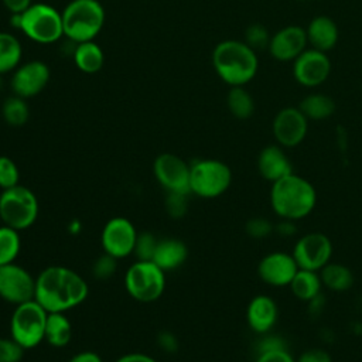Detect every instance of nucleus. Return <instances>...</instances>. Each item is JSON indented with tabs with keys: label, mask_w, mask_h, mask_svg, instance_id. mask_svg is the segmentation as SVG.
Returning <instances> with one entry per match:
<instances>
[{
	"label": "nucleus",
	"mask_w": 362,
	"mask_h": 362,
	"mask_svg": "<svg viewBox=\"0 0 362 362\" xmlns=\"http://www.w3.org/2000/svg\"><path fill=\"white\" fill-rule=\"evenodd\" d=\"M226 106L236 119H249L255 112V100L243 86H230L226 95Z\"/></svg>",
	"instance_id": "obj_28"
},
{
	"label": "nucleus",
	"mask_w": 362,
	"mask_h": 362,
	"mask_svg": "<svg viewBox=\"0 0 362 362\" xmlns=\"http://www.w3.org/2000/svg\"><path fill=\"white\" fill-rule=\"evenodd\" d=\"M298 109L307 119L324 120L334 115L335 102L331 96L324 93H310L298 105Z\"/></svg>",
	"instance_id": "obj_25"
},
{
	"label": "nucleus",
	"mask_w": 362,
	"mask_h": 362,
	"mask_svg": "<svg viewBox=\"0 0 362 362\" xmlns=\"http://www.w3.org/2000/svg\"><path fill=\"white\" fill-rule=\"evenodd\" d=\"M89 294L86 280L66 266H48L35 277L34 300L48 313H65Z\"/></svg>",
	"instance_id": "obj_1"
},
{
	"label": "nucleus",
	"mask_w": 362,
	"mask_h": 362,
	"mask_svg": "<svg viewBox=\"0 0 362 362\" xmlns=\"http://www.w3.org/2000/svg\"><path fill=\"white\" fill-rule=\"evenodd\" d=\"M68 362H103V361L93 351H82V352L75 354Z\"/></svg>",
	"instance_id": "obj_44"
},
{
	"label": "nucleus",
	"mask_w": 362,
	"mask_h": 362,
	"mask_svg": "<svg viewBox=\"0 0 362 362\" xmlns=\"http://www.w3.org/2000/svg\"><path fill=\"white\" fill-rule=\"evenodd\" d=\"M157 243H158V239L153 233L150 232L137 233V239L133 250L137 260H153Z\"/></svg>",
	"instance_id": "obj_33"
},
{
	"label": "nucleus",
	"mask_w": 362,
	"mask_h": 362,
	"mask_svg": "<svg viewBox=\"0 0 362 362\" xmlns=\"http://www.w3.org/2000/svg\"><path fill=\"white\" fill-rule=\"evenodd\" d=\"M188 257L187 245L175 238H165L158 240L153 262L164 272L178 269Z\"/></svg>",
	"instance_id": "obj_21"
},
{
	"label": "nucleus",
	"mask_w": 362,
	"mask_h": 362,
	"mask_svg": "<svg viewBox=\"0 0 362 362\" xmlns=\"http://www.w3.org/2000/svg\"><path fill=\"white\" fill-rule=\"evenodd\" d=\"M307 41L311 48L327 52L332 49L339 38L337 23L328 16H317L305 28Z\"/></svg>",
	"instance_id": "obj_19"
},
{
	"label": "nucleus",
	"mask_w": 362,
	"mask_h": 362,
	"mask_svg": "<svg viewBox=\"0 0 362 362\" xmlns=\"http://www.w3.org/2000/svg\"><path fill=\"white\" fill-rule=\"evenodd\" d=\"M117 260L116 257L107 255L103 252L92 264V274L98 280H107L110 279L117 269Z\"/></svg>",
	"instance_id": "obj_35"
},
{
	"label": "nucleus",
	"mask_w": 362,
	"mask_h": 362,
	"mask_svg": "<svg viewBox=\"0 0 362 362\" xmlns=\"http://www.w3.org/2000/svg\"><path fill=\"white\" fill-rule=\"evenodd\" d=\"M137 230L130 219L115 216L109 219L100 233V243L105 253L123 259L133 253Z\"/></svg>",
	"instance_id": "obj_11"
},
{
	"label": "nucleus",
	"mask_w": 362,
	"mask_h": 362,
	"mask_svg": "<svg viewBox=\"0 0 362 362\" xmlns=\"http://www.w3.org/2000/svg\"><path fill=\"white\" fill-rule=\"evenodd\" d=\"M256 362H294V359L286 349H274L259 354Z\"/></svg>",
	"instance_id": "obj_39"
},
{
	"label": "nucleus",
	"mask_w": 362,
	"mask_h": 362,
	"mask_svg": "<svg viewBox=\"0 0 362 362\" xmlns=\"http://www.w3.org/2000/svg\"><path fill=\"white\" fill-rule=\"evenodd\" d=\"M23 48L18 38L8 33H0V75L14 71L21 61Z\"/></svg>",
	"instance_id": "obj_26"
},
{
	"label": "nucleus",
	"mask_w": 362,
	"mask_h": 362,
	"mask_svg": "<svg viewBox=\"0 0 362 362\" xmlns=\"http://www.w3.org/2000/svg\"><path fill=\"white\" fill-rule=\"evenodd\" d=\"M116 362H157V361L146 354L133 352V354H126V355L120 356Z\"/></svg>",
	"instance_id": "obj_45"
},
{
	"label": "nucleus",
	"mask_w": 362,
	"mask_h": 362,
	"mask_svg": "<svg viewBox=\"0 0 362 362\" xmlns=\"http://www.w3.org/2000/svg\"><path fill=\"white\" fill-rule=\"evenodd\" d=\"M72 339V324L64 313H48L45 339L54 348H64Z\"/></svg>",
	"instance_id": "obj_24"
},
{
	"label": "nucleus",
	"mask_w": 362,
	"mask_h": 362,
	"mask_svg": "<svg viewBox=\"0 0 362 362\" xmlns=\"http://www.w3.org/2000/svg\"><path fill=\"white\" fill-rule=\"evenodd\" d=\"M314 187L293 173L273 182L272 205L277 215L293 221L308 215L315 205Z\"/></svg>",
	"instance_id": "obj_3"
},
{
	"label": "nucleus",
	"mask_w": 362,
	"mask_h": 362,
	"mask_svg": "<svg viewBox=\"0 0 362 362\" xmlns=\"http://www.w3.org/2000/svg\"><path fill=\"white\" fill-rule=\"evenodd\" d=\"M48 311L35 300L16 305L10 318L11 338L24 349H33L45 339Z\"/></svg>",
	"instance_id": "obj_5"
},
{
	"label": "nucleus",
	"mask_w": 362,
	"mask_h": 362,
	"mask_svg": "<svg viewBox=\"0 0 362 362\" xmlns=\"http://www.w3.org/2000/svg\"><path fill=\"white\" fill-rule=\"evenodd\" d=\"M246 232L252 238H264L272 232V225L264 218H253L247 221Z\"/></svg>",
	"instance_id": "obj_38"
},
{
	"label": "nucleus",
	"mask_w": 362,
	"mask_h": 362,
	"mask_svg": "<svg viewBox=\"0 0 362 362\" xmlns=\"http://www.w3.org/2000/svg\"><path fill=\"white\" fill-rule=\"evenodd\" d=\"M20 170L7 156H0V188L7 189L18 184Z\"/></svg>",
	"instance_id": "obj_34"
},
{
	"label": "nucleus",
	"mask_w": 362,
	"mask_h": 362,
	"mask_svg": "<svg viewBox=\"0 0 362 362\" xmlns=\"http://www.w3.org/2000/svg\"><path fill=\"white\" fill-rule=\"evenodd\" d=\"M298 266L293 256L281 252L264 256L259 263V276L263 281L272 286L290 284Z\"/></svg>",
	"instance_id": "obj_18"
},
{
	"label": "nucleus",
	"mask_w": 362,
	"mask_h": 362,
	"mask_svg": "<svg viewBox=\"0 0 362 362\" xmlns=\"http://www.w3.org/2000/svg\"><path fill=\"white\" fill-rule=\"evenodd\" d=\"M308 129V119L298 107H284L277 112L273 120V134L284 147L300 144Z\"/></svg>",
	"instance_id": "obj_16"
},
{
	"label": "nucleus",
	"mask_w": 362,
	"mask_h": 362,
	"mask_svg": "<svg viewBox=\"0 0 362 362\" xmlns=\"http://www.w3.org/2000/svg\"><path fill=\"white\" fill-rule=\"evenodd\" d=\"M307 33L300 25H286L276 31L269 44V52L272 57L281 62L294 61L304 49H307Z\"/></svg>",
	"instance_id": "obj_17"
},
{
	"label": "nucleus",
	"mask_w": 362,
	"mask_h": 362,
	"mask_svg": "<svg viewBox=\"0 0 362 362\" xmlns=\"http://www.w3.org/2000/svg\"><path fill=\"white\" fill-rule=\"evenodd\" d=\"M4 7L11 13V14H16V13H23L25 11L31 4L33 1L31 0H1Z\"/></svg>",
	"instance_id": "obj_43"
},
{
	"label": "nucleus",
	"mask_w": 362,
	"mask_h": 362,
	"mask_svg": "<svg viewBox=\"0 0 362 362\" xmlns=\"http://www.w3.org/2000/svg\"><path fill=\"white\" fill-rule=\"evenodd\" d=\"M332 246L329 239L322 233H308L303 236L293 252V257L298 269L305 270H320L322 269L331 257Z\"/></svg>",
	"instance_id": "obj_15"
},
{
	"label": "nucleus",
	"mask_w": 362,
	"mask_h": 362,
	"mask_svg": "<svg viewBox=\"0 0 362 362\" xmlns=\"http://www.w3.org/2000/svg\"><path fill=\"white\" fill-rule=\"evenodd\" d=\"M297 362H331V358L322 349H308L301 354Z\"/></svg>",
	"instance_id": "obj_41"
},
{
	"label": "nucleus",
	"mask_w": 362,
	"mask_h": 362,
	"mask_svg": "<svg viewBox=\"0 0 362 362\" xmlns=\"http://www.w3.org/2000/svg\"><path fill=\"white\" fill-rule=\"evenodd\" d=\"M272 35L269 34L267 28L260 23H253L245 30V42L253 49H267L270 44Z\"/></svg>",
	"instance_id": "obj_32"
},
{
	"label": "nucleus",
	"mask_w": 362,
	"mask_h": 362,
	"mask_svg": "<svg viewBox=\"0 0 362 362\" xmlns=\"http://www.w3.org/2000/svg\"><path fill=\"white\" fill-rule=\"evenodd\" d=\"M49 68L45 62L33 59L25 64L18 65L11 76L10 88L13 95L21 96L24 99L37 96L49 82Z\"/></svg>",
	"instance_id": "obj_14"
},
{
	"label": "nucleus",
	"mask_w": 362,
	"mask_h": 362,
	"mask_svg": "<svg viewBox=\"0 0 362 362\" xmlns=\"http://www.w3.org/2000/svg\"><path fill=\"white\" fill-rule=\"evenodd\" d=\"M24 351L25 349L11 337L0 338V362H20Z\"/></svg>",
	"instance_id": "obj_37"
},
{
	"label": "nucleus",
	"mask_w": 362,
	"mask_h": 362,
	"mask_svg": "<svg viewBox=\"0 0 362 362\" xmlns=\"http://www.w3.org/2000/svg\"><path fill=\"white\" fill-rule=\"evenodd\" d=\"M35 277L17 263L0 266V297L14 305L34 300Z\"/></svg>",
	"instance_id": "obj_10"
},
{
	"label": "nucleus",
	"mask_w": 362,
	"mask_h": 362,
	"mask_svg": "<svg viewBox=\"0 0 362 362\" xmlns=\"http://www.w3.org/2000/svg\"><path fill=\"white\" fill-rule=\"evenodd\" d=\"M66 229L71 235H78L82 230V222L79 219H72V221H69Z\"/></svg>",
	"instance_id": "obj_46"
},
{
	"label": "nucleus",
	"mask_w": 362,
	"mask_h": 362,
	"mask_svg": "<svg viewBox=\"0 0 362 362\" xmlns=\"http://www.w3.org/2000/svg\"><path fill=\"white\" fill-rule=\"evenodd\" d=\"M1 86H3V81H1V75H0V90H1Z\"/></svg>",
	"instance_id": "obj_47"
},
{
	"label": "nucleus",
	"mask_w": 362,
	"mask_h": 362,
	"mask_svg": "<svg viewBox=\"0 0 362 362\" xmlns=\"http://www.w3.org/2000/svg\"><path fill=\"white\" fill-rule=\"evenodd\" d=\"M189 170L191 165L173 153H161L153 164L154 177L167 192L191 194Z\"/></svg>",
	"instance_id": "obj_12"
},
{
	"label": "nucleus",
	"mask_w": 362,
	"mask_h": 362,
	"mask_svg": "<svg viewBox=\"0 0 362 362\" xmlns=\"http://www.w3.org/2000/svg\"><path fill=\"white\" fill-rule=\"evenodd\" d=\"M124 288L140 303L156 301L164 293L165 272L153 260H137L124 274Z\"/></svg>",
	"instance_id": "obj_8"
},
{
	"label": "nucleus",
	"mask_w": 362,
	"mask_h": 362,
	"mask_svg": "<svg viewBox=\"0 0 362 362\" xmlns=\"http://www.w3.org/2000/svg\"><path fill=\"white\" fill-rule=\"evenodd\" d=\"M230 168L214 158L198 160L191 164L189 192L201 198H215L223 194L230 185Z\"/></svg>",
	"instance_id": "obj_9"
},
{
	"label": "nucleus",
	"mask_w": 362,
	"mask_h": 362,
	"mask_svg": "<svg viewBox=\"0 0 362 362\" xmlns=\"http://www.w3.org/2000/svg\"><path fill=\"white\" fill-rule=\"evenodd\" d=\"M291 291L300 300H313L318 296L321 288V277L314 270L298 269L290 283Z\"/></svg>",
	"instance_id": "obj_27"
},
{
	"label": "nucleus",
	"mask_w": 362,
	"mask_h": 362,
	"mask_svg": "<svg viewBox=\"0 0 362 362\" xmlns=\"http://www.w3.org/2000/svg\"><path fill=\"white\" fill-rule=\"evenodd\" d=\"M331 72V61L327 52L307 48L293 61L294 79L307 88L324 83Z\"/></svg>",
	"instance_id": "obj_13"
},
{
	"label": "nucleus",
	"mask_w": 362,
	"mask_h": 362,
	"mask_svg": "<svg viewBox=\"0 0 362 362\" xmlns=\"http://www.w3.org/2000/svg\"><path fill=\"white\" fill-rule=\"evenodd\" d=\"M21 250V238L17 229L0 226V266L13 263Z\"/></svg>",
	"instance_id": "obj_31"
},
{
	"label": "nucleus",
	"mask_w": 362,
	"mask_h": 362,
	"mask_svg": "<svg viewBox=\"0 0 362 362\" xmlns=\"http://www.w3.org/2000/svg\"><path fill=\"white\" fill-rule=\"evenodd\" d=\"M157 344L164 352H175L178 349V339L170 331H161L157 335Z\"/></svg>",
	"instance_id": "obj_40"
},
{
	"label": "nucleus",
	"mask_w": 362,
	"mask_h": 362,
	"mask_svg": "<svg viewBox=\"0 0 362 362\" xmlns=\"http://www.w3.org/2000/svg\"><path fill=\"white\" fill-rule=\"evenodd\" d=\"M321 281L334 291H345L352 286L354 277L348 267L327 263L321 272Z\"/></svg>",
	"instance_id": "obj_30"
},
{
	"label": "nucleus",
	"mask_w": 362,
	"mask_h": 362,
	"mask_svg": "<svg viewBox=\"0 0 362 362\" xmlns=\"http://www.w3.org/2000/svg\"><path fill=\"white\" fill-rule=\"evenodd\" d=\"M212 65L216 75L229 86H245L257 74L259 59L245 41L225 40L212 51Z\"/></svg>",
	"instance_id": "obj_2"
},
{
	"label": "nucleus",
	"mask_w": 362,
	"mask_h": 362,
	"mask_svg": "<svg viewBox=\"0 0 362 362\" xmlns=\"http://www.w3.org/2000/svg\"><path fill=\"white\" fill-rule=\"evenodd\" d=\"M247 324L256 332H267L276 322L277 307L267 296L255 297L247 307Z\"/></svg>",
	"instance_id": "obj_22"
},
{
	"label": "nucleus",
	"mask_w": 362,
	"mask_h": 362,
	"mask_svg": "<svg viewBox=\"0 0 362 362\" xmlns=\"http://www.w3.org/2000/svg\"><path fill=\"white\" fill-rule=\"evenodd\" d=\"M298 1H310V0H298Z\"/></svg>",
	"instance_id": "obj_48"
},
{
	"label": "nucleus",
	"mask_w": 362,
	"mask_h": 362,
	"mask_svg": "<svg viewBox=\"0 0 362 362\" xmlns=\"http://www.w3.org/2000/svg\"><path fill=\"white\" fill-rule=\"evenodd\" d=\"M257 165L260 174L273 182L291 174V164L279 146L264 147L259 154Z\"/></svg>",
	"instance_id": "obj_20"
},
{
	"label": "nucleus",
	"mask_w": 362,
	"mask_h": 362,
	"mask_svg": "<svg viewBox=\"0 0 362 362\" xmlns=\"http://www.w3.org/2000/svg\"><path fill=\"white\" fill-rule=\"evenodd\" d=\"M38 199L35 194L21 184L3 189L0 194V219L18 232L30 228L38 218Z\"/></svg>",
	"instance_id": "obj_6"
},
{
	"label": "nucleus",
	"mask_w": 362,
	"mask_h": 362,
	"mask_svg": "<svg viewBox=\"0 0 362 362\" xmlns=\"http://www.w3.org/2000/svg\"><path fill=\"white\" fill-rule=\"evenodd\" d=\"M72 57L76 68L85 74H96L105 64V54L95 41L75 44Z\"/></svg>",
	"instance_id": "obj_23"
},
{
	"label": "nucleus",
	"mask_w": 362,
	"mask_h": 362,
	"mask_svg": "<svg viewBox=\"0 0 362 362\" xmlns=\"http://www.w3.org/2000/svg\"><path fill=\"white\" fill-rule=\"evenodd\" d=\"M61 14L64 35L74 44L93 41L105 24V8L98 0H71Z\"/></svg>",
	"instance_id": "obj_4"
},
{
	"label": "nucleus",
	"mask_w": 362,
	"mask_h": 362,
	"mask_svg": "<svg viewBox=\"0 0 362 362\" xmlns=\"http://www.w3.org/2000/svg\"><path fill=\"white\" fill-rule=\"evenodd\" d=\"M20 31L40 44H52L64 35L62 14L45 3H33L21 13Z\"/></svg>",
	"instance_id": "obj_7"
},
{
	"label": "nucleus",
	"mask_w": 362,
	"mask_h": 362,
	"mask_svg": "<svg viewBox=\"0 0 362 362\" xmlns=\"http://www.w3.org/2000/svg\"><path fill=\"white\" fill-rule=\"evenodd\" d=\"M188 194H181V192H167V198L164 201V206L167 214L174 218H182L187 211H188Z\"/></svg>",
	"instance_id": "obj_36"
},
{
	"label": "nucleus",
	"mask_w": 362,
	"mask_h": 362,
	"mask_svg": "<svg viewBox=\"0 0 362 362\" xmlns=\"http://www.w3.org/2000/svg\"><path fill=\"white\" fill-rule=\"evenodd\" d=\"M1 116L4 122L13 127L24 126L30 117V107L24 98L11 95L1 105Z\"/></svg>",
	"instance_id": "obj_29"
},
{
	"label": "nucleus",
	"mask_w": 362,
	"mask_h": 362,
	"mask_svg": "<svg viewBox=\"0 0 362 362\" xmlns=\"http://www.w3.org/2000/svg\"><path fill=\"white\" fill-rule=\"evenodd\" d=\"M274 349H286L284 341L277 338V337H267L263 338L259 345H257V355L267 352V351H274Z\"/></svg>",
	"instance_id": "obj_42"
}]
</instances>
